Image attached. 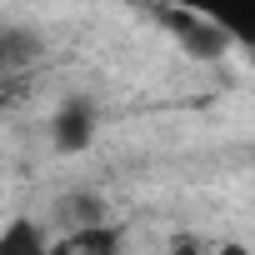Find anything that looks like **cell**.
Returning <instances> with one entry per match:
<instances>
[{
    "label": "cell",
    "mask_w": 255,
    "mask_h": 255,
    "mask_svg": "<svg viewBox=\"0 0 255 255\" xmlns=\"http://www.w3.org/2000/svg\"><path fill=\"white\" fill-rule=\"evenodd\" d=\"M95 130H100V105L90 95H65L50 115V145L55 155H80L95 145Z\"/></svg>",
    "instance_id": "obj_1"
},
{
    "label": "cell",
    "mask_w": 255,
    "mask_h": 255,
    "mask_svg": "<svg viewBox=\"0 0 255 255\" xmlns=\"http://www.w3.org/2000/svg\"><path fill=\"white\" fill-rule=\"evenodd\" d=\"M175 5L200 15L205 25H215L235 50L255 45V0H175Z\"/></svg>",
    "instance_id": "obj_2"
},
{
    "label": "cell",
    "mask_w": 255,
    "mask_h": 255,
    "mask_svg": "<svg viewBox=\"0 0 255 255\" xmlns=\"http://www.w3.org/2000/svg\"><path fill=\"white\" fill-rule=\"evenodd\" d=\"M45 55V40L30 25H0V100H5Z\"/></svg>",
    "instance_id": "obj_3"
},
{
    "label": "cell",
    "mask_w": 255,
    "mask_h": 255,
    "mask_svg": "<svg viewBox=\"0 0 255 255\" xmlns=\"http://www.w3.org/2000/svg\"><path fill=\"white\" fill-rule=\"evenodd\" d=\"M100 220H110V210H105V200H100L95 190H65V195H55V205H50V215H45L50 235H60V230H85V225H100Z\"/></svg>",
    "instance_id": "obj_4"
},
{
    "label": "cell",
    "mask_w": 255,
    "mask_h": 255,
    "mask_svg": "<svg viewBox=\"0 0 255 255\" xmlns=\"http://www.w3.org/2000/svg\"><path fill=\"white\" fill-rule=\"evenodd\" d=\"M50 255H125V235L110 220L85 225V230H60L50 235Z\"/></svg>",
    "instance_id": "obj_5"
},
{
    "label": "cell",
    "mask_w": 255,
    "mask_h": 255,
    "mask_svg": "<svg viewBox=\"0 0 255 255\" xmlns=\"http://www.w3.org/2000/svg\"><path fill=\"white\" fill-rule=\"evenodd\" d=\"M0 255H50V225L40 215H10L0 225Z\"/></svg>",
    "instance_id": "obj_6"
},
{
    "label": "cell",
    "mask_w": 255,
    "mask_h": 255,
    "mask_svg": "<svg viewBox=\"0 0 255 255\" xmlns=\"http://www.w3.org/2000/svg\"><path fill=\"white\" fill-rule=\"evenodd\" d=\"M165 255H210V240L205 235H190V230H175L170 245H165Z\"/></svg>",
    "instance_id": "obj_7"
},
{
    "label": "cell",
    "mask_w": 255,
    "mask_h": 255,
    "mask_svg": "<svg viewBox=\"0 0 255 255\" xmlns=\"http://www.w3.org/2000/svg\"><path fill=\"white\" fill-rule=\"evenodd\" d=\"M210 255H250L245 240H210Z\"/></svg>",
    "instance_id": "obj_8"
}]
</instances>
